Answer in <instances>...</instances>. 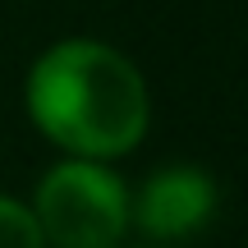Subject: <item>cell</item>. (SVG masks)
Segmentation results:
<instances>
[{"label":"cell","instance_id":"obj_1","mask_svg":"<svg viewBox=\"0 0 248 248\" xmlns=\"http://www.w3.org/2000/svg\"><path fill=\"white\" fill-rule=\"evenodd\" d=\"M28 110L51 142L83 161L120 156L147 129V88L120 51L60 42L28 74Z\"/></svg>","mask_w":248,"mask_h":248},{"label":"cell","instance_id":"obj_2","mask_svg":"<svg viewBox=\"0 0 248 248\" xmlns=\"http://www.w3.org/2000/svg\"><path fill=\"white\" fill-rule=\"evenodd\" d=\"M32 216L55 248H115L129 225V198L97 161H69L42 179Z\"/></svg>","mask_w":248,"mask_h":248},{"label":"cell","instance_id":"obj_3","mask_svg":"<svg viewBox=\"0 0 248 248\" xmlns=\"http://www.w3.org/2000/svg\"><path fill=\"white\" fill-rule=\"evenodd\" d=\"M216 212V184L212 175L193 166H170L156 170L147 184L138 188V207L133 221L142 225V234L152 239H193Z\"/></svg>","mask_w":248,"mask_h":248},{"label":"cell","instance_id":"obj_4","mask_svg":"<svg viewBox=\"0 0 248 248\" xmlns=\"http://www.w3.org/2000/svg\"><path fill=\"white\" fill-rule=\"evenodd\" d=\"M0 248H46L42 230H37V216L5 193H0Z\"/></svg>","mask_w":248,"mask_h":248}]
</instances>
